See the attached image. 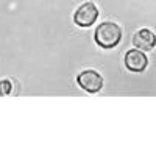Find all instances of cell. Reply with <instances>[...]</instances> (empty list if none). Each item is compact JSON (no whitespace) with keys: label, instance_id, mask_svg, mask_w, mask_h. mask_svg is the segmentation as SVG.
<instances>
[{"label":"cell","instance_id":"3","mask_svg":"<svg viewBox=\"0 0 156 156\" xmlns=\"http://www.w3.org/2000/svg\"><path fill=\"white\" fill-rule=\"evenodd\" d=\"M98 17V9L92 2H86L81 6H78V9L73 14V22L78 27H90Z\"/></svg>","mask_w":156,"mask_h":156},{"label":"cell","instance_id":"5","mask_svg":"<svg viewBox=\"0 0 156 156\" xmlns=\"http://www.w3.org/2000/svg\"><path fill=\"white\" fill-rule=\"evenodd\" d=\"M133 44L139 50H151L156 45V36L148 28H140L133 36Z\"/></svg>","mask_w":156,"mask_h":156},{"label":"cell","instance_id":"6","mask_svg":"<svg viewBox=\"0 0 156 156\" xmlns=\"http://www.w3.org/2000/svg\"><path fill=\"white\" fill-rule=\"evenodd\" d=\"M12 90V83L9 80H0V95H9Z\"/></svg>","mask_w":156,"mask_h":156},{"label":"cell","instance_id":"4","mask_svg":"<svg viewBox=\"0 0 156 156\" xmlns=\"http://www.w3.org/2000/svg\"><path fill=\"white\" fill-rule=\"evenodd\" d=\"M147 56L142 53V50L139 48H133L128 50L125 55V66L128 70L131 72H144L147 67Z\"/></svg>","mask_w":156,"mask_h":156},{"label":"cell","instance_id":"2","mask_svg":"<svg viewBox=\"0 0 156 156\" xmlns=\"http://www.w3.org/2000/svg\"><path fill=\"white\" fill-rule=\"evenodd\" d=\"M76 81L80 84L81 89H84L86 92H90V94H95L103 87V76L95 72V70H83L78 73L76 76Z\"/></svg>","mask_w":156,"mask_h":156},{"label":"cell","instance_id":"1","mask_svg":"<svg viewBox=\"0 0 156 156\" xmlns=\"http://www.w3.org/2000/svg\"><path fill=\"white\" fill-rule=\"evenodd\" d=\"M94 37H95V42L100 47L112 48V47H115L117 44L120 42L122 30H120V27L115 22H103V23H100L97 27V30L94 33Z\"/></svg>","mask_w":156,"mask_h":156}]
</instances>
